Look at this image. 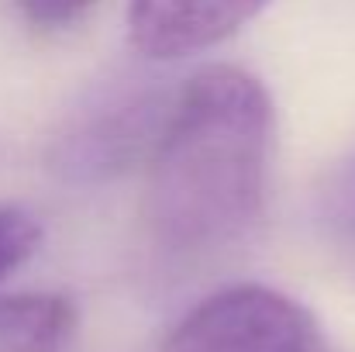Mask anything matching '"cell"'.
<instances>
[{
    "label": "cell",
    "instance_id": "obj_3",
    "mask_svg": "<svg viewBox=\"0 0 355 352\" xmlns=\"http://www.w3.org/2000/svg\"><path fill=\"white\" fill-rule=\"evenodd\" d=\"M272 0H128V38L155 62L218 49Z\"/></svg>",
    "mask_w": 355,
    "mask_h": 352
},
{
    "label": "cell",
    "instance_id": "obj_2",
    "mask_svg": "<svg viewBox=\"0 0 355 352\" xmlns=\"http://www.w3.org/2000/svg\"><path fill=\"white\" fill-rule=\"evenodd\" d=\"M159 352H324V342L300 301L235 283L193 304Z\"/></svg>",
    "mask_w": 355,
    "mask_h": 352
},
{
    "label": "cell",
    "instance_id": "obj_5",
    "mask_svg": "<svg viewBox=\"0 0 355 352\" xmlns=\"http://www.w3.org/2000/svg\"><path fill=\"white\" fill-rule=\"evenodd\" d=\"M42 221L28 208L0 204V280H7L14 269H21L42 245Z\"/></svg>",
    "mask_w": 355,
    "mask_h": 352
},
{
    "label": "cell",
    "instance_id": "obj_6",
    "mask_svg": "<svg viewBox=\"0 0 355 352\" xmlns=\"http://www.w3.org/2000/svg\"><path fill=\"white\" fill-rule=\"evenodd\" d=\"M101 0H14L17 17L35 31H66L80 24Z\"/></svg>",
    "mask_w": 355,
    "mask_h": 352
},
{
    "label": "cell",
    "instance_id": "obj_1",
    "mask_svg": "<svg viewBox=\"0 0 355 352\" xmlns=\"http://www.w3.org/2000/svg\"><path fill=\"white\" fill-rule=\"evenodd\" d=\"M276 156V108L259 76L238 66L193 73L162 117L141 221L173 255H204L241 242L262 218Z\"/></svg>",
    "mask_w": 355,
    "mask_h": 352
},
{
    "label": "cell",
    "instance_id": "obj_4",
    "mask_svg": "<svg viewBox=\"0 0 355 352\" xmlns=\"http://www.w3.org/2000/svg\"><path fill=\"white\" fill-rule=\"evenodd\" d=\"M76 335V304L35 290L0 297V352H66Z\"/></svg>",
    "mask_w": 355,
    "mask_h": 352
}]
</instances>
